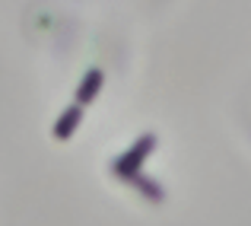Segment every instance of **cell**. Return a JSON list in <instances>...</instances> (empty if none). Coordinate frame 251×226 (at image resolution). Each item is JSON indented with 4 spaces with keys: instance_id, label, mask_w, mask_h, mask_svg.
<instances>
[{
    "instance_id": "6da1fadb",
    "label": "cell",
    "mask_w": 251,
    "mask_h": 226,
    "mask_svg": "<svg viewBox=\"0 0 251 226\" xmlns=\"http://www.w3.org/2000/svg\"><path fill=\"white\" fill-rule=\"evenodd\" d=\"M156 147H159V137H156L153 131L140 134L127 150L118 153V156L111 159V175H115L118 182H130V178H137L143 172V166H147V159L156 153Z\"/></svg>"
},
{
    "instance_id": "7a4b0ae2",
    "label": "cell",
    "mask_w": 251,
    "mask_h": 226,
    "mask_svg": "<svg viewBox=\"0 0 251 226\" xmlns=\"http://www.w3.org/2000/svg\"><path fill=\"white\" fill-rule=\"evenodd\" d=\"M102 86H105V70L102 67H89L86 74L80 77V83L74 86V102L76 105H92L99 99V92H102Z\"/></svg>"
},
{
    "instance_id": "3957f363",
    "label": "cell",
    "mask_w": 251,
    "mask_h": 226,
    "mask_svg": "<svg viewBox=\"0 0 251 226\" xmlns=\"http://www.w3.org/2000/svg\"><path fill=\"white\" fill-rule=\"evenodd\" d=\"M83 105H76V102H70L67 109L61 112V115L54 118V124H51V137H54V141H70V137L76 134V131H80V124H83Z\"/></svg>"
},
{
    "instance_id": "277c9868",
    "label": "cell",
    "mask_w": 251,
    "mask_h": 226,
    "mask_svg": "<svg viewBox=\"0 0 251 226\" xmlns=\"http://www.w3.org/2000/svg\"><path fill=\"white\" fill-rule=\"evenodd\" d=\"M127 185H130V188H134L137 195L143 198V201H150V204H162V201H166V188H162V185L156 182V178L143 175V172H140L137 178H130Z\"/></svg>"
}]
</instances>
